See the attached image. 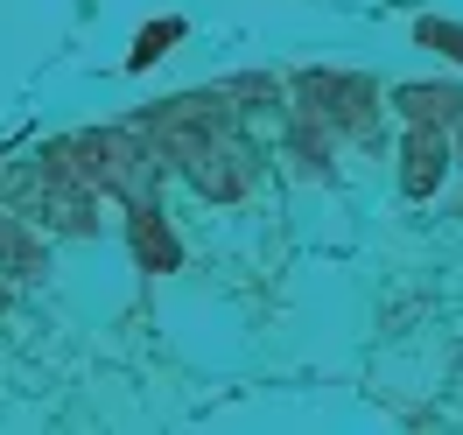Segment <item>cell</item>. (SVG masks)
I'll use <instances>...</instances> for the list:
<instances>
[{"instance_id": "cell-1", "label": "cell", "mask_w": 463, "mask_h": 435, "mask_svg": "<svg viewBox=\"0 0 463 435\" xmlns=\"http://www.w3.org/2000/svg\"><path fill=\"white\" fill-rule=\"evenodd\" d=\"M63 155H71V169L85 175L91 190L119 197L127 211H134V203H155V155H147L134 134H119V127L78 134V141H63Z\"/></svg>"}, {"instance_id": "cell-2", "label": "cell", "mask_w": 463, "mask_h": 435, "mask_svg": "<svg viewBox=\"0 0 463 435\" xmlns=\"http://www.w3.org/2000/svg\"><path fill=\"white\" fill-rule=\"evenodd\" d=\"M442 169H449V141H442V127L414 119L407 141H401V190H407V197H429L435 183H442Z\"/></svg>"}, {"instance_id": "cell-3", "label": "cell", "mask_w": 463, "mask_h": 435, "mask_svg": "<svg viewBox=\"0 0 463 435\" xmlns=\"http://www.w3.org/2000/svg\"><path fill=\"white\" fill-rule=\"evenodd\" d=\"M127 232H134V260H141L147 274H175V260H183V246H175V232L162 225V211H155V203H134V218H127Z\"/></svg>"}, {"instance_id": "cell-4", "label": "cell", "mask_w": 463, "mask_h": 435, "mask_svg": "<svg viewBox=\"0 0 463 435\" xmlns=\"http://www.w3.org/2000/svg\"><path fill=\"white\" fill-rule=\"evenodd\" d=\"M401 113L429 119V127H449V119H463V91L457 85H401Z\"/></svg>"}, {"instance_id": "cell-5", "label": "cell", "mask_w": 463, "mask_h": 435, "mask_svg": "<svg viewBox=\"0 0 463 435\" xmlns=\"http://www.w3.org/2000/svg\"><path fill=\"white\" fill-rule=\"evenodd\" d=\"M175 43H183V22H147L141 43H134V57H127V71H147L155 57H169Z\"/></svg>"}, {"instance_id": "cell-6", "label": "cell", "mask_w": 463, "mask_h": 435, "mask_svg": "<svg viewBox=\"0 0 463 435\" xmlns=\"http://www.w3.org/2000/svg\"><path fill=\"white\" fill-rule=\"evenodd\" d=\"M0 267H7V274H29V267H35V239L22 232L7 211H0Z\"/></svg>"}, {"instance_id": "cell-7", "label": "cell", "mask_w": 463, "mask_h": 435, "mask_svg": "<svg viewBox=\"0 0 463 435\" xmlns=\"http://www.w3.org/2000/svg\"><path fill=\"white\" fill-rule=\"evenodd\" d=\"M414 43H421V50H435V57H449V63H463V29H457V22H421V29H414Z\"/></svg>"}, {"instance_id": "cell-8", "label": "cell", "mask_w": 463, "mask_h": 435, "mask_svg": "<svg viewBox=\"0 0 463 435\" xmlns=\"http://www.w3.org/2000/svg\"><path fill=\"white\" fill-rule=\"evenodd\" d=\"M0 309H7V288H0Z\"/></svg>"}]
</instances>
